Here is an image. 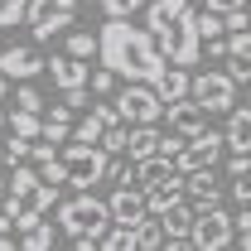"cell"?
I'll use <instances>...</instances> for the list:
<instances>
[{
    "label": "cell",
    "instance_id": "obj_6",
    "mask_svg": "<svg viewBox=\"0 0 251 251\" xmlns=\"http://www.w3.org/2000/svg\"><path fill=\"white\" fill-rule=\"evenodd\" d=\"M73 20H77V0H29V15H25V25L34 29L39 44L63 34Z\"/></svg>",
    "mask_w": 251,
    "mask_h": 251
},
{
    "label": "cell",
    "instance_id": "obj_37",
    "mask_svg": "<svg viewBox=\"0 0 251 251\" xmlns=\"http://www.w3.org/2000/svg\"><path fill=\"white\" fill-rule=\"evenodd\" d=\"M5 121H10V111H5V106H0V126H5Z\"/></svg>",
    "mask_w": 251,
    "mask_h": 251
},
{
    "label": "cell",
    "instance_id": "obj_9",
    "mask_svg": "<svg viewBox=\"0 0 251 251\" xmlns=\"http://www.w3.org/2000/svg\"><path fill=\"white\" fill-rule=\"evenodd\" d=\"M232 237H237V218L222 213V203L198 213V222H193V247L198 251H218V247H227Z\"/></svg>",
    "mask_w": 251,
    "mask_h": 251
},
{
    "label": "cell",
    "instance_id": "obj_30",
    "mask_svg": "<svg viewBox=\"0 0 251 251\" xmlns=\"http://www.w3.org/2000/svg\"><path fill=\"white\" fill-rule=\"evenodd\" d=\"M232 198H237V203H251V174L232 179Z\"/></svg>",
    "mask_w": 251,
    "mask_h": 251
},
{
    "label": "cell",
    "instance_id": "obj_33",
    "mask_svg": "<svg viewBox=\"0 0 251 251\" xmlns=\"http://www.w3.org/2000/svg\"><path fill=\"white\" fill-rule=\"evenodd\" d=\"M49 159H53V140L49 145H34V164H49Z\"/></svg>",
    "mask_w": 251,
    "mask_h": 251
},
{
    "label": "cell",
    "instance_id": "obj_34",
    "mask_svg": "<svg viewBox=\"0 0 251 251\" xmlns=\"http://www.w3.org/2000/svg\"><path fill=\"white\" fill-rule=\"evenodd\" d=\"M15 237H20V232H0V251H10V247H15Z\"/></svg>",
    "mask_w": 251,
    "mask_h": 251
},
{
    "label": "cell",
    "instance_id": "obj_21",
    "mask_svg": "<svg viewBox=\"0 0 251 251\" xmlns=\"http://www.w3.org/2000/svg\"><path fill=\"white\" fill-rule=\"evenodd\" d=\"M101 135H106V121H101V111L92 106V116H82V121L73 126V140H87V145H101Z\"/></svg>",
    "mask_w": 251,
    "mask_h": 251
},
{
    "label": "cell",
    "instance_id": "obj_22",
    "mask_svg": "<svg viewBox=\"0 0 251 251\" xmlns=\"http://www.w3.org/2000/svg\"><path fill=\"white\" fill-rule=\"evenodd\" d=\"M68 53H77V58H92V53H101V34H68Z\"/></svg>",
    "mask_w": 251,
    "mask_h": 251
},
{
    "label": "cell",
    "instance_id": "obj_2",
    "mask_svg": "<svg viewBox=\"0 0 251 251\" xmlns=\"http://www.w3.org/2000/svg\"><path fill=\"white\" fill-rule=\"evenodd\" d=\"M150 34L164 49V58L193 68L203 58V29H198V10L188 0H150Z\"/></svg>",
    "mask_w": 251,
    "mask_h": 251
},
{
    "label": "cell",
    "instance_id": "obj_25",
    "mask_svg": "<svg viewBox=\"0 0 251 251\" xmlns=\"http://www.w3.org/2000/svg\"><path fill=\"white\" fill-rule=\"evenodd\" d=\"M29 15V5L25 0H0V29H10V25H20Z\"/></svg>",
    "mask_w": 251,
    "mask_h": 251
},
{
    "label": "cell",
    "instance_id": "obj_19",
    "mask_svg": "<svg viewBox=\"0 0 251 251\" xmlns=\"http://www.w3.org/2000/svg\"><path fill=\"white\" fill-rule=\"evenodd\" d=\"M58 222H39V227H29V232H20V247H29V251H49L53 242H58Z\"/></svg>",
    "mask_w": 251,
    "mask_h": 251
},
{
    "label": "cell",
    "instance_id": "obj_36",
    "mask_svg": "<svg viewBox=\"0 0 251 251\" xmlns=\"http://www.w3.org/2000/svg\"><path fill=\"white\" fill-rule=\"evenodd\" d=\"M0 164H10V155H5V140H0Z\"/></svg>",
    "mask_w": 251,
    "mask_h": 251
},
{
    "label": "cell",
    "instance_id": "obj_31",
    "mask_svg": "<svg viewBox=\"0 0 251 251\" xmlns=\"http://www.w3.org/2000/svg\"><path fill=\"white\" fill-rule=\"evenodd\" d=\"M251 0H208V10H222V15H237V10H247Z\"/></svg>",
    "mask_w": 251,
    "mask_h": 251
},
{
    "label": "cell",
    "instance_id": "obj_13",
    "mask_svg": "<svg viewBox=\"0 0 251 251\" xmlns=\"http://www.w3.org/2000/svg\"><path fill=\"white\" fill-rule=\"evenodd\" d=\"M49 77H53V87L58 92H73V87H87L92 82V68H87V58H77V53H53L49 58Z\"/></svg>",
    "mask_w": 251,
    "mask_h": 251
},
{
    "label": "cell",
    "instance_id": "obj_26",
    "mask_svg": "<svg viewBox=\"0 0 251 251\" xmlns=\"http://www.w3.org/2000/svg\"><path fill=\"white\" fill-rule=\"evenodd\" d=\"M101 10H106V20H116V15H135V10H150V0H101Z\"/></svg>",
    "mask_w": 251,
    "mask_h": 251
},
{
    "label": "cell",
    "instance_id": "obj_20",
    "mask_svg": "<svg viewBox=\"0 0 251 251\" xmlns=\"http://www.w3.org/2000/svg\"><path fill=\"white\" fill-rule=\"evenodd\" d=\"M10 130H15V135H29V140H44V121H39V111H25V106L10 111Z\"/></svg>",
    "mask_w": 251,
    "mask_h": 251
},
{
    "label": "cell",
    "instance_id": "obj_12",
    "mask_svg": "<svg viewBox=\"0 0 251 251\" xmlns=\"http://www.w3.org/2000/svg\"><path fill=\"white\" fill-rule=\"evenodd\" d=\"M106 203H111V218L121 222V227H140V222L150 218V198H145V188H135V184H121Z\"/></svg>",
    "mask_w": 251,
    "mask_h": 251
},
{
    "label": "cell",
    "instance_id": "obj_14",
    "mask_svg": "<svg viewBox=\"0 0 251 251\" xmlns=\"http://www.w3.org/2000/svg\"><path fill=\"white\" fill-rule=\"evenodd\" d=\"M188 203H193L198 213L222 203V188H218V179H213V169H193V174H188Z\"/></svg>",
    "mask_w": 251,
    "mask_h": 251
},
{
    "label": "cell",
    "instance_id": "obj_3",
    "mask_svg": "<svg viewBox=\"0 0 251 251\" xmlns=\"http://www.w3.org/2000/svg\"><path fill=\"white\" fill-rule=\"evenodd\" d=\"M111 222H116V218H111V203L92 198V188H82L77 198L58 203V227H63V237H73L77 251L101 247V237L111 232Z\"/></svg>",
    "mask_w": 251,
    "mask_h": 251
},
{
    "label": "cell",
    "instance_id": "obj_10",
    "mask_svg": "<svg viewBox=\"0 0 251 251\" xmlns=\"http://www.w3.org/2000/svg\"><path fill=\"white\" fill-rule=\"evenodd\" d=\"M0 73H5L10 82H29L39 73H49V58H39L34 44H10V49L0 53Z\"/></svg>",
    "mask_w": 251,
    "mask_h": 251
},
{
    "label": "cell",
    "instance_id": "obj_4",
    "mask_svg": "<svg viewBox=\"0 0 251 251\" xmlns=\"http://www.w3.org/2000/svg\"><path fill=\"white\" fill-rule=\"evenodd\" d=\"M111 150L106 145H87V140H68L58 150V164H63V184L73 188H92L101 179H111Z\"/></svg>",
    "mask_w": 251,
    "mask_h": 251
},
{
    "label": "cell",
    "instance_id": "obj_11",
    "mask_svg": "<svg viewBox=\"0 0 251 251\" xmlns=\"http://www.w3.org/2000/svg\"><path fill=\"white\" fill-rule=\"evenodd\" d=\"M208 106L198 101V97H179V101H169L164 106V121H169V130H179V135H198V130H208Z\"/></svg>",
    "mask_w": 251,
    "mask_h": 251
},
{
    "label": "cell",
    "instance_id": "obj_28",
    "mask_svg": "<svg viewBox=\"0 0 251 251\" xmlns=\"http://www.w3.org/2000/svg\"><path fill=\"white\" fill-rule=\"evenodd\" d=\"M242 174H251V150H232V159H227V179H242Z\"/></svg>",
    "mask_w": 251,
    "mask_h": 251
},
{
    "label": "cell",
    "instance_id": "obj_35",
    "mask_svg": "<svg viewBox=\"0 0 251 251\" xmlns=\"http://www.w3.org/2000/svg\"><path fill=\"white\" fill-rule=\"evenodd\" d=\"M5 92H10V77H5V73H0V101H5Z\"/></svg>",
    "mask_w": 251,
    "mask_h": 251
},
{
    "label": "cell",
    "instance_id": "obj_23",
    "mask_svg": "<svg viewBox=\"0 0 251 251\" xmlns=\"http://www.w3.org/2000/svg\"><path fill=\"white\" fill-rule=\"evenodd\" d=\"M101 247H106V251H126V247H135V227H121V222H111V232L101 237Z\"/></svg>",
    "mask_w": 251,
    "mask_h": 251
},
{
    "label": "cell",
    "instance_id": "obj_38",
    "mask_svg": "<svg viewBox=\"0 0 251 251\" xmlns=\"http://www.w3.org/2000/svg\"><path fill=\"white\" fill-rule=\"evenodd\" d=\"M247 87H251V77H247Z\"/></svg>",
    "mask_w": 251,
    "mask_h": 251
},
{
    "label": "cell",
    "instance_id": "obj_18",
    "mask_svg": "<svg viewBox=\"0 0 251 251\" xmlns=\"http://www.w3.org/2000/svg\"><path fill=\"white\" fill-rule=\"evenodd\" d=\"M44 140H53V145H68V140H73V106H68V101L49 111V121H44Z\"/></svg>",
    "mask_w": 251,
    "mask_h": 251
},
{
    "label": "cell",
    "instance_id": "obj_32",
    "mask_svg": "<svg viewBox=\"0 0 251 251\" xmlns=\"http://www.w3.org/2000/svg\"><path fill=\"white\" fill-rule=\"evenodd\" d=\"M227 53H232V49H227V39H208V58H218V63H227Z\"/></svg>",
    "mask_w": 251,
    "mask_h": 251
},
{
    "label": "cell",
    "instance_id": "obj_17",
    "mask_svg": "<svg viewBox=\"0 0 251 251\" xmlns=\"http://www.w3.org/2000/svg\"><path fill=\"white\" fill-rule=\"evenodd\" d=\"M227 150H251V106H232V116H227Z\"/></svg>",
    "mask_w": 251,
    "mask_h": 251
},
{
    "label": "cell",
    "instance_id": "obj_27",
    "mask_svg": "<svg viewBox=\"0 0 251 251\" xmlns=\"http://www.w3.org/2000/svg\"><path fill=\"white\" fill-rule=\"evenodd\" d=\"M15 106H25V111H39V106H44V97H39V87H29V82H20V87H15Z\"/></svg>",
    "mask_w": 251,
    "mask_h": 251
},
{
    "label": "cell",
    "instance_id": "obj_16",
    "mask_svg": "<svg viewBox=\"0 0 251 251\" xmlns=\"http://www.w3.org/2000/svg\"><path fill=\"white\" fill-rule=\"evenodd\" d=\"M159 135L155 130V121H145V126H130V145H126V155L130 159H150V155H159Z\"/></svg>",
    "mask_w": 251,
    "mask_h": 251
},
{
    "label": "cell",
    "instance_id": "obj_8",
    "mask_svg": "<svg viewBox=\"0 0 251 251\" xmlns=\"http://www.w3.org/2000/svg\"><path fill=\"white\" fill-rule=\"evenodd\" d=\"M188 97H198L213 116H218V111H232V106H237V77H232V73H213V68H208V73H193V92Z\"/></svg>",
    "mask_w": 251,
    "mask_h": 251
},
{
    "label": "cell",
    "instance_id": "obj_29",
    "mask_svg": "<svg viewBox=\"0 0 251 251\" xmlns=\"http://www.w3.org/2000/svg\"><path fill=\"white\" fill-rule=\"evenodd\" d=\"M237 242L251 247V203H242V213H237Z\"/></svg>",
    "mask_w": 251,
    "mask_h": 251
},
{
    "label": "cell",
    "instance_id": "obj_15",
    "mask_svg": "<svg viewBox=\"0 0 251 251\" xmlns=\"http://www.w3.org/2000/svg\"><path fill=\"white\" fill-rule=\"evenodd\" d=\"M155 92L164 97V106H169V101H179V97L193 92V73H188V68H179V63H169V68H164V77L155 82Z\"/></svg>",
    "mask_w": 251,
    "mask_h": 251
},
{
    "label": "cell",
    "instance_id": "obj_1",
    "mask_svg": "<svg viewBox=\"0 0 251 251\" xmlns=\"http://www.w3.org/2000/svg\"><path fill=\"white\" fill-rule=\"evenodd\" d=\"M97 58L106 63L116 77H126V82H159L164 68H169L164 49H159L155 34H150V25L135 29L130 15H116V20L101 25V53Z\"/></svg>",
    "mask_w": 251,
    "mask_h": 251
},
{
    "label": "cell",
    "instance_id": "obj_24",
    "mask_svg": "<svg viewBox=\"0 0 251 251\" xmlns=\"http://www.w3.org/2000/svg\"><path fill=\"white\" fill-rule=\"evenodd\" d=\"M87 87H92L97 97H111V92H116V73L101 63V68H92V82H87Z\"/></svg>",
    "mask_w": 251,
    "mask_h": 251
},
{
    "label": "cell",
    "instance_id": "obj_5",
    "mask_svg": "<svg viewBox=\"0 0 251 251\" xmlns=\"http://www.w3.org/2000/svg\"><path fill=\"white\" fill-rule=\"evenodd\" d=\"M111 101H116L121 121H130V126H145V121H159L164 116V97L155 92V82H126Z\"/></svg>",
    "mask_w": 251,
    "mask_h": 251
},
{
    "label": "cell",
    "instance_id": "obj_7",
    "mask_svg": "<svg viewBox=\"0 0 251 251\" xmlns=\"http://www.w3.org/2000/svg\"><path fill=\"white\" fill-rule=\"evenodd\" d=\"M227 150V130H198V135H188L184 155L174 159V169L179 174H193V169H213Z\"/></svg>",
    "mask_w": 251,
    "mask_h": 251
}]
</instances>
